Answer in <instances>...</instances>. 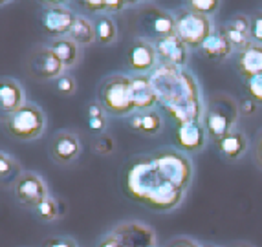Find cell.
Segmentation results:
<instances>
[{
    "mask_svg": "<svg viewBox=\"0 0 262 247\" xmlns=\"http://www.w3.org/2000/svg\"><path fill=\"white\" fill-rule=\"evenodd\" d=\"M96 31H97V40H99L101 44H110L118 37L116 22L110 17H101L99 20L96 22Z\"/></svg>",
    "mask_w": 262,
    "mask_h": 247,
    "instance_id": "cb8c5ba5",
    "label": "cell"
},
{
    "mask_svg": "<svg viewBox=\"0 0 262 247\" xmlns=\"http://www.w3.org/2000/svg\"><path fill=\"white\" fill-rule=\"evenodd\" d=\"M24 90L17 81L4 77L0 81V110L2 116H11L24 106Z\"/></svg>",
    "mask_w": 262,
    "mask_h": 247,
    "instance_id": "e0dca14e",
    "label": "cell"
},
{
    "mask_svg": "<svg viewBox=\"0 0 262 247\" xmlns=\"http://www.w3.org/2000/svg\"><path fill=\"white\" fill-rule=\"evenodd\" d=\"M152 44L158 53L160 64L176 66V68H184L185 66V62H187V44L180 39L178 35H169L163 39H156Z\"/></svg>",
    "mask_w": 262,
    "mask_h": 247,
    "instance_id": "8fae6325",
    "label": "cell"
},
{
    "mask_svg": "<svg viewBox=\"0 0 262 247\" xmlns=\"http://www.w3.org/2000/svg\"><path fill=\"white\" fill-rule=\"evenodd\" d=\"M143 116V123H141V134L145 136H154L160 132L162 128V117L156 110H147V112H141Z\"/></svg>",
    "mask_w": 262,
    "mask_h": 247,
    "instance_id": "83f0119b",
    "label": "cell"
},
{
    "mask_svg": "<svg viewBox=\"0 0 262 247\" xmlns=\"http://www.w3.org/2000/svg\"><path fill=\"white\" fill-rule=\"evenodd\" d=\"M50 154H52V158L57 163H72L81 154V141H79V138L74 132L62 130L59 134H55V138L52 139Z\"/></svg>",
    "mask_w": 262,
    "mask_h": 247,
    "instance_id": "5bb4252c",
    "label": "cell"
},
{
    "mask_svg": "<svg viewBox=\"0 0 262 247\" xmlns=\"http://www.w3.org/2000/svg\"><path fill=\"white\" fill-rule=\"evenodd\" d=\"M253 44H262V11H257V13L251 17V33H249Z\"/></svg>",
    "mask_w": 262,
    "mask_h": 247,
    "instance_id": "1f68e13d",
    "label": "cell"
},
{
    "mask_svg": "<svg viewBox=\"0 0 262 247\" xmlns=\"http://www.w3.org/2000/svg\"><path fill=\"white\" fill-rule=\"evenodd\" d=\"M236 247H251V245H246V243H242V245H236Z\"/></svg>",
    "mask_w": 262,
    "mask_h": 247,
    "instance_id": "ee69618b",
    "label": "cell"
},
{
    "mask_svg": "<svg viewBox=\"0 0 262 247\" xmlns=\"http://www.w3.org/2000/svg\"><path fill=\"white\" fill-rule=\"evenodd\" d=\"M75 22V15L64 6H50L44 9L40 24L46 35H50L53 40L61 39L62 35H68Z\"/></svg>",
    "mask_w": 262,
    "mask_h": 247,
    "instance_id": "30bf717a",
    "label": "cell"
},
{
    "mask_svg": "<svg viewBox=\"0 0 262 247\" xmlns=\"http://www.w3.org/2000/svg\"><path fill=\"white\" fill-rule=\"evenodd\" d=\"M13 167H17L13 158L9 156V154H6V152H2V154H0V178H2V182H6V178L11 176Z\"/></svg>",
    "mask_w": 262,
    "mask_h": 247,
    "instance_id": "d6a6232c",
    "label": "cell"
},
{
    "mask_svg": "<svg viewBox=\"0 0 262 247\" xmlns=\"http://www.w3.org/2000/svg\"><path fill=\"white\" fill-rule=\"evenodd\" d=\"M206 126L200 123H191L176 128V143L185 152H200L206 145Z\"/></svg>",
    "mask_w": 262,
    "mask_h": 247,
    "instance_id": "ac0fdd59",
    "label": "cell"
},
{
    "mask_svg": "<svg viewBox=\"0 0 262 247\" xmlns=\"http://www.w3.org/2000/svg\"><path fill=\"white\" fill-rule=\"evenodd\" d=\"M246 90L249 94V99H253L257 104H262V75L246 81Z\"/></svg>",
    "mask_w": 262,
    "mask_h": 247,
    "instance_id": "f546056e",
    "label": "cell"
},
{
    "mask_svg": "<svg viewBox=\"0 0 262 247\" xmlns=\"http://www.w3.org/2000/svg\"><path fill=\"white\" fill-rule=\"evenodd\" d=\"M189 9L191 11H194V13H200V15H211L214 13L216 9H219L220 2L219 0H191L189 2Z\"/></svg>",
    "mask_w": 262,
    "mask_h": 247,
    "instance_id": "f1b7e54d",
    "label": "cell"
},
{
    "mask_svg": "<svg viewBox=\"0 0 262 247\" xmlns=\"http://www.w3.org/2000/svg\"><path fill=\"white\" fill-rule=\"evenodd\" d=\"M141 123H143V116H141V112L134 114V116L130 117V128L136 132H141Z\"/></svg>",
    "mask_w": 262,
    "mask_h": 247,
    "instance_id": "ab89813d",
    "label": "cell"
},
{
    "mask_svg": "<svg viewBox=\"0 0 262 247\" xmlns=\"http://www.w3.org/2000/svg\"><path fill=\"white\" fill-rule=\"evenodd\" d=\"M15 198L26 207H37L44 198H48V189L42 179L33 172H24L17 178L13 187Z\"/></svg>",
    "mask_w": 262,
    "mask_h": 247,
    "instance_id": "9c48e42d",
    "label": "cell"
},
{
    "mask_svg": "<svg viewBox=\"0 0 262 247\" xmlns=\"http://www.w3.org/2000/svg\"><path fill=\"white\" fill-rule=\"evenodd\" d=\"M227 26L236 31H241V33H244V35H249L251 33V18L246 17V15H235Z\"/></svg>",
    "mask_w": 262,
    "mask_h": 247,
    "instance_id": "4dcf8cb0",
    "label": "cell"
},
{
    "mask_svg": "<svg viewBox=\"0 0 262 247\" xmlns=\"http://www.w3.org/2000/svg\"><path fill=\"white\" fill-rule=\"evenodd\" d=\"M75 88H77V84H75L74 77H70V75H62V77L57 79V90L64 94V96H74Z\"/></svg>",
    "mask_w": 262,
    "mask_h": 247,
    "instance_id": "836d02e7",
    "label": "cell"
},
{
    "mask_svg": "<svg viewBox=\"0 0 262 247\" xmlns=\"http://www.w3.org/2000/svg\"><path fill=\"white\" fill-rule=\"evenodd\" d=\"M257 112V103L253 99H244L241 104V114L242 116H253Z\"/></svg>",
    "mask_w": 262,
    "mask_h": 247,
    "instance_id": "74e56055",
    "label": "cell"
},
{
    "mask_svg": "<svg viewBox=\"0 0 262 247\" xmlns=\"http://www.w3.org/2000/svg\"><path fill=\"white\" fill-rule=\"evenodd\" d=\"M125 191L132 199L149 205L154 211L178 207L185 194L160 174L154 158H141L128 167L125 174Z\"/></svg>",
    "mask_w": 262,
    "mask_h": 247,
    "instance_id": "7a4b0ae2",
    "label": "cell"
},
{
    "mask_svg": "<svg viewBox=\"0 0 262 247\" xmlns=\"http://www.w3.org/2000/svg\"><path fill=\"white\" fill-rule=\"evenodd\" d=\"M222 30H224V33H226L227 40L231 42L233 50H236L238 53H242L244 50H248L249 46L253 44V42H251V37H249V35L241 33V31L233 30V28H229V26H222Z\"/></svg>",
    "mask_w": 262,
    "mask_h": 247,
    "instance_id": "484cf974",
    "label": "cell"
},
{
    "mask_svg": "<svg viewBox=\"0 0 262 247\" xmlns=\"http://www.w3.org/2000/svg\"><path fill=\"white\" fill-rule=\"evenodd\" d=\"M176 35L187 44V48H202V44L213 33L209 17L194 13L191 9H182L176 13Z\"/></svg>",
    "mask_w": 262,
    "mask_h": 247,
    "instance_id": "8992f818",
    "label": "cell"
},
{
    "mask_svg": "<svg viewBox=\"0 0 262 247\" xmlns=\"http://www.w3.org/2000/svg\"><path fill=\"white\" fill-rule=\"evenodd\" d=\"M216 147H219V150L222 152L227 160H236V158H241L246 152V148H248V139H246L244 132L233 130V132H229L226 138L216 141Z\"/></svg>",
    "mask_w": 262,
    "mask_h": 247,
    "instance_id": "44dd1931",
    "label": "cell"
},
{
    "mask_svg": "<svg viewBox=\"0 0 262 247\" xmlns=\"http://www.w3.org/2000/svg\"><path fill=\"white\" fill-rule=\"evenodd\" d=\"M94 150L97 152V154H101V156H106V154H112L114 150V141L112 138H108V136H103V138H99L94 143Z\"/></svg>",
    "mask_w": 262,
    "mask_h": 247,
    "instance_id": "e575fe53",
    "label": "cell"
},
{
    "mask_svg": "<svg viewBox=\"0 0 262 247\" xmlns=\"http://www.w3.org/2000/svg\"><path fill=\"white\" fill-rule=\"evenodd\" d=\"M28 72L39 81H50L62 77L64 66L50 48H39L28 59Z\"/></svg>",
    "mask_w": 262,
    "mask_h": 247,
    "instance_id": "ba28073f",
    "label": "cell"
},
{
    "mask_svg": "<svg viewBox=\"0 0 262 247\" xmlns=\"http://www.w3.org/2000/svg\"><path fill=\"white\" fill-rule=\"evenodd\" d=\"M238 74L246 81L262 75V44H251L248 50L238 53Z\"/></svg>",
    "mask_w": 262,
    "mask_h": 247,
    "instance_id": "ffe728a7",
    "label": "cell"
},
{
    "mask_svg": "<svg viewBox=\"0 0 262 247\" xmlns=\"http://www.w3.org/2000/svg\"><path fill=\"white\" fill-rule=\"evenodd\" d=\"M81 6L90 11L114 13V11H121L123 8H127V2H123V0H84L81 2Z\"/></svg>",
    "mask_w": 262,
    "mask_h": 247,
    "instance_id": "d4e9b609",
    "label": "cell"
},
{
    "mask_svg": "<svg viewBox=\"0 0 262 247\" xmlns=\"http://www.w3.org/2000/svg\"><path fill=\"white\" fill-rule=\"evenodd\" d=\"M68 39H72L79 46H86V44H92L97 39V31L96 26L92 22L84 17H75L74 26H72L70 33H68Z\"/></svg>",
    "mask_w": 262,
    "mask_h": 247,
    "instance_id": "603a6c76",
    "label": "cell"
},
{
    "mask_svg": "<svg viewBox=\"0 0 262 247\" xmlns=\"http://www.w3.org/2000/svg\"><path fill=\"white\" fill-rule=\"evenodd\" d=\"M37 214H39L42 220L46 221H52L55 220V218L61 216V211H59V201L57 199H53L52 196H48V198H44L42 201H40L39 205L35 207Z\"/></svg>",
    "mask_w": 262,
    "mask_h": 247,
    "instance_id": "4316f807",
    "label": "cell"
},
{
    "mask_svg": "<svg viewBox=\"0 0 262 247\" xmlns=\"http://www.w3.org/2000/svg\"><path fill=\"white\" fill-rule=\"evenodd\" d=\"M88 117H105L103 116V106L92 103L90 106H88Z\"/></svg>",
    "mask_w": 262,
    "mask_h": 247,
    "instance_id": "60d3db41",
    "label": "cell"
},
{
    "mask_svg": "<svg viewBox=\"0 0 262 247\" xmlns=\"http://www.w3.org/2000/svg\"><path fill=\"white\" fill-rule=\"evenodd\" d=\"M200 50L209 61L219 62V61H224V59L233 52V46H231V42L227 40L222 28H219V30H213V33L207 37L206 42L202 44Z\"/></svg>",
    "mask_w": 262,
    "mask_h": 247,
    "instance_id": "d6986e66",
    "label": "cell"
},
{
    "mask_svg": "<svg viewBox=\"0 0 262 247\" xmlns=\"http://www.w3.org/2000/svg\"><path fill=\"white\" fill-rule=\"evenodd\" d=\"M169 247H198V245L189 238H178V240H174V242L170 243Z\"/></svg>",
    "mask_w": 262,
    "mask_h": 247,
    "instance_id": "b9f144b4",
    "label": "cell"
},
{
    "mask_svg": "<svg viewBox=\"0 0 262 247\" xmlns=\"http://www.w3.org/2000/svg\"><path fill=\"white\" fill-rule=\"evenodd\" d=\"M143 26L156 39H163L169 35H176V18L165 13L163 9L149 8L143 11Z\"/></svg>",
    "mask_w": 262,
    "mask_h": 247,
    "instance_id": "9a60e30c",
    "label": "cell"
},
{
    "mask_svg": "<svg viewBox=\"0 0 262 247\" xmlns=\"http://www.w3.org/2000/svg\"><path fill=\"white\" fill-rule=\"evenodd\" d=\"M48 48L55 53L57 59L62 62L64 68H72L79 61V44H75L68 37H61V39L52 40V44H50Z\"/></svg>",
    "mask_w": 262,
    "mask_h": 247,
    "instance_id": "7402d4cb",
    "label": "cell"
},
{
    "mask_svg": "<svg viewBox=\"0 0 262 247\" xmlns=\"http://www.w3.org/2000/svg\"><path fill=\"white\" fill-rule=\"evenodd\" d=\"M101 103L103 108L114 116H127L134 112L130 96V77L125 75H112L101 88Z\"/></svg>",
    "mask_w": 262,
    "mask_h": 247,
    "instance_id": "5b68a950",
    "label": "cell"
},
{
    "mask_svg": "<svg viewBox=\"0 0 262 247\" xmlns=\"http://www.w3.org/2000/svg\"><path fill=\"white\" fill-rule=\"evenodd\" d=\"M114 236H118V240L125 247H154L156 245V236L154 233L145 226V223H138V221H127L121 223L112 231Z\"/></svg>",
    "mask_w": 262,
    "mask_h": 247,
    "instance_id": "7c38bea8",
    "label": "cell"
},
{
    "mask_svg": "<svg viewBox=\"0 0 262 247\" xmlns=\"http://www.w3.org/2000/svg\"><path fill=\"white\" fill-rule=\"evenodd\" d=\"M88 128L92 132H103L106 128L105 117H88Z\"/></svg>",
    "mask_w": 262,
    "mask_h": 247,
    "instance_id": "d590c367",
    "label": "cell"
},
{
    "mask_svg": "<svg viewBox=\"0 0 262 247\" xmlns=\"http://www.w3.org/2000/svg\"><path fill=\"white\" fill-rule=\"evenodd\" d=\"M207 247H213V245H207Z\"/></svg>",
    "mask_w": 262,
    "mask_h": 247,
    "instance_id": "f6af8a7d",
    "label": "cell"
},
{
    "mask_svg": "<svg viewBox=\"0 0 262 247\" xmlns=\"http://www.w3.org/2000/svg\"><path fill=\"white\" fill-rule=\"evenodd\" d=\"M158 103L170 114L178 126L198 123L202 116L198 84L184 68L158 64L150 77Z\"/></svg>",
    "mask_w": 262,
    "mask_h": 247,
    "instance_id": "6da1fadb",
    "label": "cell"
},
{
    "mask_svg": "<svg viewBox=\"0 0 262 247\" xmlns=\"http://www.w3.org/2000/svg\"><path fill=\"white\" fill-rule=\"evenodd\" d=\"M97 247H125V245H123V243L119 242L118 236H114V234L110 233L108 236H106V238L101 240V243Z\"/></svg>",
    "mask_w": 262,
    "mask_h": 247,
    "instance_id": "f35d334b",
    "label": "cell"
},
{
    "mask_svg": "<svg viewBox=\"0 0 262 247\" xmlns=\"http://www.w3.org/2000/svg\"><path fill=\"white\" fill-rule=\"evenodd\" d=\"M46 117L42 110L35 104H24L20 110H17L11 116L4 117V128L11 138L30 141L42 136Z\"/></svg>",
    "mask_w": 262,
    "mask_h": 247,
    "instance_id": "277c9868",
    "label": "cell"
},
{
    "mask_svg": "<svg viewBox=\"0 0 262 247\" xmlns=\"http://www.w3.org/2000/svg\"><path fill=\"white\" fill-rule=\"evenodd\" d=\"M238 114H241V106L235 103L231 96L216 94L211 97L206 112H204V126H206L209 138H213L214 141H220L229 132H233Z\"/></svg>",
    "mask_w": 262,
    "mask_h": 247,
    "instance_id": "3957f363",
    "label": "cell"
},
{
    "mask_svg": "<svg viewBox=\"0 0 262 247\" xmlns=\"http://www.w3.org/2000/svg\"><path fill=\"white\" fill-rule=\"evenodd\" d=\"M44 247H77V243L72 238H52L46 242Z\"/></svg>",
    "mask_w": 262,
    "mask_h": 247,
    "instance_id": "8d00e7d4",
    "label": "cell"
},
{
    "mask_svg": "<svg viewBox=\"0 0 262 247\" xmlns=\"http://www.w3.org/2000/svg\"><path fill=\"white\" fill-rule=\"evenodd\" d=\"M255 160H257V163L260 165V169H262V132H260V136H258V143H257V152H255Z\"/></svg>",
    "mask_w": 262,
    "mask_h": 247,
    "instance_id": "7bdbcfd3",
    "label": "cell"
},
{
    "mask_svg": "<svg viewBox=\"0 0 262 247\" xmlns=\"http://www.w3.org/2000/svg\"><path fill=\"white\" fill-rule=\"evenodd\" d=\"M154 161H156L160 174H162L170 185H174L182 192L187 191V187L192 178V167H191V161L187 160V156L180 154V152L167 150L156 154Z\"/></svg>",
    "mask_w": 262,
    "mask_h": 247,
    "instance_id": "52a82bcc",
    "label": "cell"
},
{
    "mask_svg": "<svg viewBox=\"0 0 262 247\" xmlns=\"http://www.w3.org/2000/svg\"><path fill=\"white\" fill-rule=\"evenodd\" d=\"M127 62H128V68L134 70L138 75H143L145 72L156 68L158 53L154 50V44L147 42L143 39L134 40L127 52Z\"/></svg>",
    "mask_w": 262,
    "mask_h": 247,
    "instance_id": "4fadbf2b",
    "label": "cell"
},
{
    "mask_svg": "<svg viewBox=\"0 0 262 247\" xmlns=\"http://www.w3.org/2000/svg\"><path fill=\"white\" fill-rule=\"evenodd\" d=\"M130 96L134 110L147 112L152 110V106L158 103V96L154 92L152 81L147 75H134L130 77Z\"/></svg>",
    "mask_w": 262,
    "mask_h": 247,
    "instance_id": "2e32d148",
    "label": "cell"
}]
</instances>
